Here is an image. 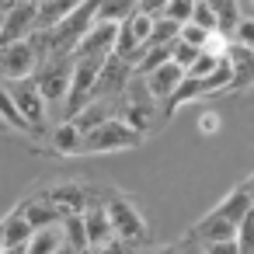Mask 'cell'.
<instances>
[{"label":"cell","mask_w":254,"mask_h":254,"mask_svg":"<svg viewBox=\"0 0 254 254\" xmlns=\"http://www.w3.org/2000/svg\"><path fill=\"white\" fill-rule=\"evenodd\" d=\"M4 87H7V94H11L14 108L21 112L28 132H32V136H46V132H49V105H46V98H42L35 77H25V80H4Z\"/></svg>","instance_id":"obj_1"},{"label":"cell","mask_w":254,"mask_h":254,"mask_svg":"<svg viewBox=\"0 0 254 254\" xmlns=\"http://www.w3.org/2000/svg\"><path fill=\"white\" fill-rule=\"evenodd\" d=\"M181 25L178 21H167V18H153V28H150V39H146V49H160V46H171L178 39Z\"/></svg>","instance_id":"obj_19"},{"label":"cell","mask_w":254,"mask_h":254,"mask_svg":"<svg viewBox=\"0 0 254 254\" xmlns=\"http://www.w3.org/2000/svg\"><path fill=\"white\" fill-rule=\"evenodd\" d=\"M191 7H195V0H167V7H164V14H160V18L185 25V21H191Z\"/></svg>","instance_id":"obj_25"},{"label":"cell","mask_w":254,"mask_h":254,"mask_svg":"<svg viewBox=\"0 0 254 254\" xmlns=\"http://www.w3.org/2000/svg\"><path fill=\"white\" fill-rule=\"evenodd\" d=\"M188 254H198V251H188Z\"/></svg>","instance_id":"obj_37"},{"label":"cell","mask_w":254,"mask_h":254,"mask_svg":"<svg viewBox=\"0 0 254 254\" xmlns=\"http://www.w3.org/2000/svg\"><path fill=\"white\" fill-rule=\"evenodd\" d=\"M226 56H219V53H209V49H202V56L185 70V77H191V80H205V77H212L216 70H219V63H223Z\"/></svg>","instance_id":"obj_21"},{"label":"cell","mask_w":254,"mask_h":254,"mask_svg":"<svg viewBox=\"0 0 254 254\" xmlns=\"http://www.w3.org/2000/svg\"><path fill=\"white\" fill-rule=\"evenodd\" d=\"M53 254H77V251H73V247H66V244H60V247H56Z\"/></svg>","instance_id":"obj_31"},{"label":"cell","mask_w":254,"mask_h":254,"mask_svg":"<svg viewBox=\"0 0 254 254\" xmlns=\"http://www.w3.org/2000/svg\"><path fill=\"white\" fill-rule=\"evenodd\" d=\"M35 66H39V53L35 46L25 39V42H11L0 49V80H25V77H35Z\"/></svg>","instance_id":"obj_5"},{"label":"cell","mask_w":254,"mask_h":254,"mask_svg":"<svg viewBox=\"0 0 254 254\" xmlns=\"http://www.w3.org/2000/svg\"><path fill=\"white\" fill-rule=\"evenodd\" d=\"M18 205H21L25 219L32 223V230H46V226H60V223H63V216L56 212V205H53L42 191L28 195V198H25V202H18Z\"/></svg>","instance_id":"obj_13"},{"label":"cell","mask_w":254,"mask_h":254,"mask_svg":"<svg viewBox=\"0 0 254 254\" xmlns=\"http://www.w3.org/2000/svg\"><path fill=\"white\" fill-rule=\"evenodd\" d=\"M32 223L25 219V212H21V205H14L4 219H0V240H4V247H28V240H32Z\"/></svg>","instance_id":"obj_14"},{"label":"cell","mask_w":254,"mask_h":254,"mask_svg":"<svg viewBox=\"0 0 254 254\" xmlns=\"http://www.w3.org/2000/svg\"><path fill=\"white\" fill-rule=\"evenodd\" d=\"M191 240H198V244H216V240H233L237 237V226L230 223V219H223L216 209H209L195 226H191V233H188Z\"/></svg>","instance_id":"obj_11"},{"label":"cell","mask_w":254,"mask_h":254,"mask_svg":"<svg viewBox=\"0 0 254 254\" xmlns=\"http://www.w3.org/2000/svg\"><path fill=\"white\" fill-rule=\"evenodd\" d=\"M164 7H167V0H139L136 11H143V14H150V18H160Z\"/></svg>","instance_id":"obj_29"},{"label":"cell","mask_w":254,"mask_h":254,"mask_svg":"<svg viewBox=\"0 0 254 254\" xmlns=\"http://www.w3.org/2000/svg\"><path fill=\"white\" fill-rule=\"evenodd\" d=\"M191 25H198V28L209 32V35L219 32V18H216V11L205 4V0H195V7H191Z\"/></svg>","instance_id":"obj_22"},{"label":"cell","mask_w":254,"mask_h":254,"mask_svg":"<svg viewBox=\"0 0 254 254\" xmlns=\"http://www.w3.org/2000/svg\"><path fill=\"white\" fill-rule=\"evenodd\" d=\"M178 39H181V42H188V46H195V49H205L212 35H209V32H202L198 25L185 21V25H181V32H178Z\"/></svg>","instance_id":"obj_26"},{"label":"cell","mask_w":254,"mask_h":254,"mask_svg":"<svg viewBox=\"0 0 254 254\" xmlns=\"http://www.w3.org/2000/svg\"><path fill=\"white\" fill-rule=\"evenodd\" d=\"M233 39H237V46H244V49H251V53H254V18H240V25H237V32H233Z\"/></svg>","instance_id":"obj_27"},{"label":"cell","mask_w":254,"mask_h":254,"mask_svg":"<svg viewBox=\"0 0 254 254\" xmlns=\"http://www.w3.org/2000/svg\"><path fill=\"white\" fill-rule=\"evenodd\" d=\"M105 212H108V223H112L115 240H122L126 247H143L146 244V219L139 216V209L126 195L105 198Z\"/></svg>","instance_id":"obj_4"},{"label":"cell","mask_w":254,"mask_h":254,"mask_svg":"<svg viewBox=\"0 0 254 254\" xmlns=\"http://www.w3.org/2000/svg\"><path fill=\"white\" fill-rule=\"evenodd\" d=\"M237 247H240V254H254V205L237 223Z\"/></svg>","instance_id":"obj_23"},{"label":"cell","mask_w":254,"mask_h":254,"mask_svg":"<svg viewBox=\"0 0 254 254\" xmlns=\"http://www.w3.org/2000/svg\"><path fill=\"white\" fill-rule=\"evenodd\" d=\"M244 188H247V195H251V198H254V174H251V178H247V181H244Z\"/></svg>","instance_id":"obj_32"},{"label":"cell","mask_w":254,"mask_h":254,"mask_svg":"<svg viewBox=\"0 0 254 254\" xmlns=\"http://www.w3.org/2000/svg\"><path fill=\"white\" fill-rule=\"evenodd\" d=\"M60 230H63V244H66V247H73L77 254H80V251H91V247H87V233H84V219H80V216H66V219L60 223Z\"/></svg>","instance_id":"obj_20"},{"label":"cell","mask_w":254,"mask_h":254,"mask_svg":"<svg viewBox=\"0 0 254 254\" xmlns=\"http://www.w3.org/2000/svg\"><path fill=\"white\" fill-rule=\"evenodd\" d=\"M7 4H11V0H0V11H4V7H7Z\"/></svg>","instance_id":"obj_33"},{"label":"cell","mask_w":254,"mask_h":254,"mask_svg":"<svg viewBox=\"0 0 254 254\" xmlns=\"http://www.w3.org/2000/svg\"><path fill=\"white\" fill-rule=\"evenodd\" d=\"M80 254H94V251H80Z\"/></svg>","instance_id":"obj_35"},{"label":"cell","mask_w":254,"mask_h":254,"mask_svg":"<svg viewBox=\"0 0 254 254\" xmlns=\"http://www.w3.org/2000/svg\"><path fill=\"white\" fill-rule=\"evenodd\" d=\"M84 0H35V32H53L56 25H63Z\"/></svg>","instance_id":"obj_12"},{"label":"cell","mask_w":254,"mask_h":254,"mask_svg":"<svg viewBox=\"0 0 254 254\" xmlns=\"http://www.w3.org/2000/svg\"><path fill=\"white\" fill-rule=\"evenodd\" d=\"M4 251H7V247H4V240H0V254H4Z\"/></svg>","instance_id":"obj_34"},{"label":"cell","mask_w":254,"mask_h":254,"mask_svg":"<svg viewBox=\"0 0 254 254\" xmlns=\"http://www.w3.org/2000/svg\"><path fill=\"white\" fill-rule=\"evenodd\" d=\"M226 63H230V70H233V77H237V87H244V84L254 77V53H251V49H244V46H230Z\"/></svg>","instance_id":"obj_18"},{"label":"cell","mask_w":254,"mask_h":254,"mask_svg":"<svg viewBox=\"0 0 254 254\" xmlns=\"http://www.w3.org/2000/svg\"><path fill=\"white\" fill-rule=\"evenodd\" d=\"M49 150L53 153H63V157H77L80 150V132L73 122H60L53 132H49Z\"/></svg>","instance_id":"obj_17"},{"label":"cell","mask_w":254,"mask_h":254,"mask_svg":"<svg viewBox=\"0 0 254 254\" xmlns=\"http://www.w3.org/2000/svg\"><path fill=\"white\" fill-rule=\"evenodd\" d=\"M139 143H143V136H139L129 122H122V119L115 115V119L101 122L98 129L84 132L77 153H115V150H132V146H139Z\"/></svg>","instance_id":"obj_2"},{"label":"cell","mask_w":254,"mask_h":254,"mask_svg":"<svg viewBox=\"0 0 254 254\" xmlns=\"http://www.w3.org/2000/svg\"><path fill=\"white\" fill-rule=\"evenodd\" d=\"M94 254H129V247L122 244V240H108V244H101V247H94Z\"/></svg>","instance_id":"obj_30"},{"label":"cell","mask_w":254,"mask_h":254,"mask_svg":"<svg viewBox=\"0 0 254 254\" xmlns=\"http://www.w3.org/2000/svg\"><path fill=\"white\" fill-rule=\"evenodd\" d=\"M35 4H7L4 7V25H0V49L11 42H25L35 32Z\"/></svg>","instance_id":"obj_7"},{"label":"cell","mask_w":254,"mask_h":254,"mask_svg":"<svg viewBox=\"0 0 254 254\" xmlns=\"http://www.w3.org/2000/svg\"><path fill=\"white\" fill-rule=\"evenodd\" d=\"M70 77H73V56H49V60H42L35 66V84H39L49 112L60 108V105H66Z\"/></svg>","instance_id":"obj_3"},{"label":"cell","mask_w":254,"mask_h":254,"mask_svg":"<svg viewBox=\"0 0 254 254\" xmlns=\"http://www.w3.org/2000/svg\"><path fill=\"white\" fill-rule=\"evenodd\" d=\"M115 39H119V25H112V21H94L91 32L77 42L73 60H84V56H98V60H105V56L115 53Z\"/></svg>","instance_id":"obj_8"},{"label":"cell","mask_w":254,"mask_h":254,"mask_svg":"<svg viewBox=\"0 0 254 254\" xmlns=\"http://www.w3.org/2000/svg\"><path fill=\"white\" fill-rule=\"evenodd\" d=\"M251 205H254V198L247 195V188H244V185H237L233 191H226V195H223V202L216 205V212H219L223 219H230V223L237 226V223H240V219L247 216V209H251Z\"/></svg>","instance_id":"obj_16"},{"label":"cell","mask_w":254,"mask_h":254,"mask_svg":"<svg viewBox=\"0 0 254 254\" xmlns=\"http://www.w3.org/2000/svg\"><path fill=\"white\" fill-rule=\"evenodd\" d=\"M80 219H84V233H87V247L94 251V247H101V244H108L115 233H112V223H108V212H105V202L94 195L91 198V205L80 212Z\"/></svg>","instance_id":"obj_10"},{"label":"cell","mask_w":254,"mask_h":254,"mask_svg":"<svg viewBox=\"0 0 254 254\" xmlns=\"http://www.w3.org/2000/svg\"><path fill=\"white\" fill-rule=\"evenodd\" d=\"M143 80H146V91L153 94V101H164V105H167V101H171V94L178 91V84L185 80V70H181L178 63H171V60H167V63H160L157 70H150Z\"/></svg>","instance_id":"obj_9"},{"label":"cell","mask_w":254,"mask_h":254,"mask_svg":"<svg viewBox=\"0 0 254 254\" xmlns=\"http://www.w3.org/2000/svg\"><path fill=\"white\" fill-rule=\"evenodd\" d=\"M53 205H56V212L66 219V216H80L87 205H91V198H94V191L87 188V185H80V181H63V185H53V188H46L42 191Z\"/></svg>","instance_id":"obj_6"},{"label":"cell","mask_w":254,"mask_h":254,"mask_svg":"<svg viewBox=\"0 0 254 254\" xmlns=\"http://www.w3.org/2000/svg\"><path fill=\"white\" fill-rule=\"evenodd\" d=\"M198 247H202V254H240L237 237L233 240H216V244H198Z\"/></svg>","instance_id":"obj_28"},{"label":"cell","mask_w":254,"mask_h":254,"mask_svg":"<svg viewBox=\"0 0 254 254\" xmlns=\"http://www.w3.org/2000/svg\"><path fill=\"white\" fill-rule=\"evenodd\" d=\"M115 105L119 101H87L70 122L77 126V132L84 136V132H91V129H98L101 122H108V119H115Z\"/></svg>","instance_id":"obj_15"},{"label":"cell","mask_w":254,"mask_h":254,"mask_svg":"<svg viewBox=\"0 0 254 254\" xmlns=\"http://www.w3.org/2000/svg\"><path fill=\"white\" fill-rule=\"evenodd\" d=\"M244 4H254V0H244Z\"/></svg>","instance_id":"obj_36"},{"label":"cell","mask_w":254,"mask_h":254,"mask_svg":"<svg viewBox=\"0 0 254 254\" xmlns=\"http://www.w3.org/2000/svg\"><path fill=\"white\" fill-rule=\"evenodd\" d=\"M198 56H202V49H195V46H188V42H181V39L171 42V63H178L181 70H188Z\"/></svg>","instance_id":"obj_24"}]
</instances>
